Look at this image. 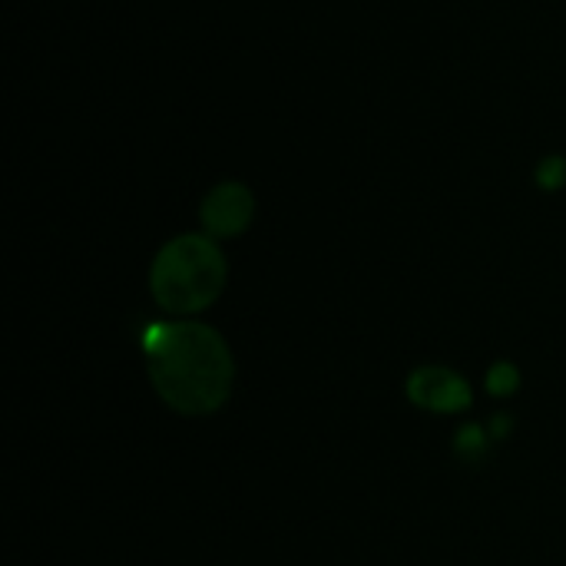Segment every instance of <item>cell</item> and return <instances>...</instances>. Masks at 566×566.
Returning <instances> with one entry per match:
<instances>
[{"label": "cell", "mask_w": 566, "mask_h": 566, "mask_svg": "<svg viewBox=\"0 0 566 566\" xmlns=\"http://www.w3.org/2000/svg\"><path fill=\"white\" fill-rule=\"evenodd\" d=\"M146 365L159 398L179 415H212L232 391V355L206 325H156L146 335Z\"/></svg>", "instance_id": "obj_1"}, {"label": "cell", "mask_w": 566, "mask_h": 566, "mask_svg": "<svg viewBox=\"0 0 566 566\" xmlns=\"http://www.w3.org/2000/svg\"><path fill=\"white\" fill-rule=\"evenodd\" d=\"M153 298L172 315L202 312L226 285V255L212 235H176L153 262Z\"/></svg>", "instance_id": "obj_2"}, {"label": "cell", "mask_w": 566, "mask_h": 566, "mask_svg": "<svg viewBox=\"0 0 566 566\" xmlns=\"http://www.w3.org/2000/svg\"><path fill=\"white\" fill-rule=\"evenodd\" d=\"M202 226L212 239H232L242 235L255 216V196L245 182L226 179L212 186L202 199Z\"/></svg>", "instance_id": "obj_3"}, {"label": "cell", "mask_w": 566, "mask_h": 566, "mask_svg": "<svg viewBox=\"0 0 566 566\" xmlns=\"http://www.w3.org/2000/svg\"><path fill=\"white\" fill-rule=\"evenodd\" d=\"M411 398L434 411H461V408H468L471 391L458 375H451L444 368H424L411 378Z\"/></svg>", "instance_id": "obj_4"}, {"label": "cell", "mask_w": 566, "mask_h": 566, "mask_svg": "<svg viewBox=\"0 0 566 566\" xmlns=\"http://www.w3.org/2000/svg\"><path fill=\"white\" fill-rule=\"evenodd\" d=\"M537 186L554 192V189H564L566 186V156H544L541 166H537Z\"/></svg>", "instance_id": "obj_5"}]
</instances>
